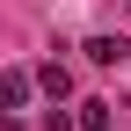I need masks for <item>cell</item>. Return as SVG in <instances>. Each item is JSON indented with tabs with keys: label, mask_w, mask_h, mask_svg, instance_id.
I'll list each match as a JSON object with an SVG mask.
<instances>
[{
	"label": "cell",
	"mask_w": 131,
	"mask_h": 131,
	"mask_svg": "<svg viewBox=\"0 0 131 131\" xmlns=\"http://www.w3.org/2000/svg\"><path fill=\"white\" fill-rule=\"evenodd\" d=\"M22 102H29V73H0V117H15Z\"/></svg>",
	"instance_id": "obj_1"
},
{
	"label": "cell",
	"mask_w": 131,
	"mask_h": 131,
	"mask_svg": "<svg viewBox=\"0 0 131 131\" xmlns=\"http://www.w3.org/2000/svg\"><path fill=\"white\" fill-rule=\"evenodd\" d=\"M80 131H109V102H80Z\"/></svg>",
	"instance_id": "obj_4"
},
{
	"label": "cell",
	"mask_w": 131,
	"mask_h": 131,
	"mask_svg": "<svg viewBox=\"0 0 131 131\" xmlns=\"http://www.w3.org/2000/svg\"><path fill=\"white\" fill-rule=\"evenodd\" d=\"M0 131H22V117H0Z\"/></svg>",
	"instance_id": "obj_5"
},
{
	"label": "cell",
	"mask_w": 131,
	"mask_h": 131,
	"mask_svg": "<svg viewBox=\"0 0 131 131\" xmlns=\"http://www.w3.org/2000/svg\"><path fill=\"white\" fill-rule=\"evenodd\" d=\"M37 88L51 95V102H66V95H73V66H58V58H51V66L37 73Z\"/></svg>",
	"instance_id": "obj_2"
},
{
	"label": "cell",
	"mask_w": 131,
	"mask_h": 131,
	"mask_svg": "<svg viewBox=\"0 0 131 131\" xmlns=\"http://www.w3.org/2000/svg\"><path fill=\"white\" fill-rule=\"evenodd\" d=\"M124 37H88V66H124Z\"/></svg>",
	"instance_id": "obj_3"
}]
</instances>
